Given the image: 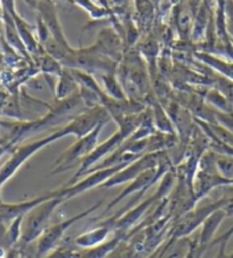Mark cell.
Returning <instances> with one entry per match:
<instances>
[{"label":"cell","instance_id":"cell-5","mask_svg":"<svg viewBox=\"0 0 233 258\" xmlns=\"http://www.w3.org/2000/svg\"><path fill=\"white\" fill-rule=\"evenodd\" d=\"M106 122H102L98 124L96 128H94L92 132L86 134L83 137H79L72 145L69 146L68 149L64 150L61 156L56 159L54 165L51 168V174H61L70 169L75 163L79 162L81 160L89 156L90 153L94 151V149L98 145V139L104 128Z\"/></svg>","mask_w":233,"mask_h":258},{"label":"cell","instance_id":"cell-14","mask_svg":"<svg viewBox=\"0 0 233 258\" xmlns=\"http://www.w3.org/2000/svg\"><path fill=\"white\" fill-rule=\"evenodd\" d=\"M193 55L198 61H200V63L204 64V66L208 67L210 70H215L216 72L221 73L224 78L233 81L232 63L223 61V59L214 56V55H211L209 53H204V51H194Z\"/></svg>","mask_w":233,"mask_h":258},{"label":"cell","instance_id":"cell-18","mask_svg":"<svg viewBox=\"0 0 233 258\" xmlns=\"http://www.w3.org/2000/svg\"><path fill=\"white\" fill-rule=\"evenodd\" d=\"M2 117H6L15 120V121H24L22 105H21L20 94L17 93H10L5 106L3 109Z\"/></svg>","mask_w":233,"mask_h":258},{"label":"cell","instance_id":"cell-17","mask_svg":"<svg viewBox=\"0 0 233 258\" xmlns=\"http://www.w3.org/2000/svg\"><path fill=\"white\" fill-rule=\"evenodd\" d=\"M34 61L37 63V69L39 71L44 72L45 76H56L59 77L61 73L63 67L59 61L47 54L45 49H42L36 57Z\"/></svg>","mask_w":233,"mask_h":258},{"label":"cell","instance_id":"cell-1","mask_svg":"<svg viewBox=\"0 0 233 258\" xmlns=\"http://www.w3.org/2000/svg\"><path fill=\"white\" fill-rule=\"evenodd\" d=\"M143 112L144 111H142L141 113L132 114L125 118L123 121L118 124V131H116L110 139H107L106 141L103 142V143L98 144L89 156H87L84 160L80 161L79 168L76 171V174L73 175V177L67 183V185H72V184L78 182V180L83 177V175L85 173H87V171L89 169H92L95 165H97V163L103 160V159H105L107 156H110L111 153H113L115 150L136 131L137 127L140 126L142 119H143Z\"/></svg>","mask_w":233,"mask_h":258},{"label":"cell","instance_id":"cell-10","mask_svg":"<svg viewBox=\"0 0 233 258\" xmlns=\"http://www.w3.org/2000/svg\"><path fill=\"white\" fill-rule=\"evenodd\" d=\"M114 221L115 217L113 216L106 219L104 222H100V224H97L94 229L78 235L77 238L73 240V242H75L77 247H79L81 249H90L97 247L98 244L105 242L110 232L113 231Z\"/></svg>","mask_w":233,"mask_h":258},{"label":"cell","instance_id":"cell-4","mask_svg":"<svg viewBox=\"0 0 233 258\" xmlns=\"http://www.w3.org/2000/svg\"><path fill=\"white\" fill-rule=\"evenodd\" d=\"M103 204V200H100L96 204H94L92 207L87 208L84 212L76 214L75 216L66 219V221L59 222L54 225H48L42 232L41 235L37 240V249H36V258H44L50 252L56 250V248L62 244V241L66 238L67 231L70 229L72 225L76 223L80 222L81 219L87 217L89 214L94 213L95 210L100 208V206Z\"/></svg>","mask_w":233,"mask_h":258},{"label":"cell","instance_id":"cell-13","mask_svg":"<svg viewBox=\"0 0 233 258\" xmlns=\"http://www.w3.org/2000/svg\"><path fill=\"white\" fill-rule=\"evenodd\" d=\"M78 90H79V85L73 77L71 70L69 68H63L57 77V83H56L55 101H61L70 97L73 94L78 93Z\"/></svg>","mask_w":233,"mask_h":258},{"label":"cell","instance_id":"cell-6","mask_svg":"<svg viewBox=\"0 0 233 258\" xmlns=\"http://www.w3.org/2000/svg\"><path fill=\"white\" fill-rule=\"evenodd\" d=\"M222 208V200L218 198L217 200L210 201L208 204L201 206H194L189 212L181 215L172 222L170 236L174 238H184L189 236L192 232L196 231L198 227L202 225L205 219L215 210Z\"/></svg>","mask_w":233,"mask_h":258},{"label":"cell","instance_id":"cell-21","mask_svg":"<svg viewBox=\"0 0 233 258\" xmlns=\"http://www.w3.org/2000/svg\"><path fill=\"white\" fill-rule=\"evenodd\" d=\"M226 258H233V252H232V253H231V255H230V256H227V257H226Z\"/></svg>","mask_w":233,"mask_h":258},{"label":"cell","instance_id":"cell-12","mask_svg":"<svg viewBox=\"0 0 233 258\" xmlns=\"http://www.w3.org/2000/svg\"><path fill=\"white\" fill-rule=\"evenodd\" d=\"M226 218V214L222 208H218L215 212L211 213L208 217L205 219V222L201 225L200 234L198 236V244L207 250L211 247V243L214 241L215 234L218 227L221 226V223Z\"/></svg>","mask_w":233,"mask_h":258},{"label":"cell","instance_id":"cell-8","mask_svg":"<svg viewBox=\"0 0 233 258\" xmlns=\"http://www.w3.org/2000/svg\"><path fill=\"white\" fill-rule=\"evenodd\" d=\"M93 47L98 53L111 58L112 61L120 63L125 53V45L123 37L116 31L114 27L102 29L98 32L97 39Z\"/></svg>","mask_w":233,"mask_h":258},{"label":"cell","instance_id":"cell-9","mask_svg":"<svg viewBox=\"0 0 233 258\" xmlns=\"http://www.w3.org/2000/svg\"><path fill=\"white\" fill-rule=\"evenodd\" d=\"M33 8L38 12V16L42 20V22L48 28L51 37L57 40L60 44L69 47V42L64 36L61 22H60L57 11L54 4V0H29Z\"/></svg>","mask_w":233,"mask_h":258},{"label":"cell","instance_id":"cell-11","mask_svg":"<svg viewBox=\"0 0 233 258\" xmlns=\"http://www.w3.org/2000/svg\"><path fill=\"white\" fill-rule=\"evenodd\" d=\"M192 242L193 240L189 236L184 238L169 236L165 243L158 247V250L153 252L151 258H185L192 246Z\"/></svg>","mask_w":233,"mask_h":258},{"label":"cell","instance_id":"cell-19","mask_svg":"<svg viewBox=\"0 0 233 258\" xmlns=\"http://www.w3.org/2000/svg\"><path fill=\"white\" fill-rule=\"evenodd\" d=\"M215 121L233 134V111L231 112H218L215 111Z\"/></svg>","mask_w":233,"mask_h":258},{"label":"cell","instance_id":"cell-15","mask_svg":"<svg viewBox=\"0 0 233 258\" xmlns=\"http://www.w3.org/2000/svg\"><path fill=\"white\" fill-rule=\"evenodd\" d=\"M204 100L211 109L218 111V112L226 113L233 111V105L231 104L230 101L216 87L207 89L204 95Z\"/></svg>","mask_w":233,"mask_h":258},{"label":"cell","instance_id":"cell-7","mask_svg":"<svg viewBox=\"0 0 233 258\" xmlns=\"http://www.w3.org/2000/svg\"><path fill=\"white\" fill-rule=\"evenodd\" d=\"M163 152L165 151L144 154V156H142L141 158L136 159L135 161L125 166L123 169H120L118 173H115L111 178L107 179L105 183H103L100 187L111 188L122 185V184L129 183L131 180L135 179L137 176L143 173L146 169L157 167L159 165V161H160V158Z\"/></svg>","mask_w":233,"mask_h":258},{"label":"cell","instance_id":"cell-2","mask_svg":"<svg viewBox=\"0 0 233 258\" xmlns=\"http://www.w3.org/2000/svg\"><path fill=\"white\" fill-rule=\"evenodd\" d=\"M68 135H70V132H69L66 123L63 127L56 129L51 134L42 137L40 140L30 142V143L23 145H17L11 152L10 159L0 168V185L3 186L4 184L7 183L19 171L21 167L40 150Z\"/></svg>","mask_w":233,"mask_h":258},{"label":"cell","instance_id":"cell-20","mask_svg":"<svg viewBox=\"0 0 233 258\" xmlns=\"http://www.w3.org/2000/svg\"><path fill=\"white\" fill-rule=\"evenodd\" d=\"M8 96H10V93L6 92L5 89L0 88V118H2L3 109H4V106H5V103L7 101Z\"/></svg>","mask_w":233,"mask_h":258},{"label":"cell","instance_id":"cell-16","mask_svg":"<svg viewBox=\"0 0 233 258\" xmlns=\"http://www.w3.org/2000/svg\"><path fill=\"white\" fill-rule=\"evenodd\" d=\"M102 81H103V90H104L107 96L111 98H114V100L118 101H124L127 100L126 94H125L123 86L120 84V81L116 77L115 72H110V73H104V75L101 76Z\"/></svg>","mask_w":233,"mask_h":258},{"label":"cell","instance_id":"cell-3","mask_svg":"<svg viewBox=\"0 0 233 258\" xmlns=\"http://www.w3.org/2000/svg\"><path fill=\"white\" fill-rule=\"evenodd\" d=\"M49 195V199L36 206L23 217L20 243L31 244L32 242L37 241L39 236L48 226V223L55 210L59 208L60 205L66 202L62 198L55 197L53 191H50Z\"/></svg>","mask_w":233,"mask_h":258}]
</instances>
